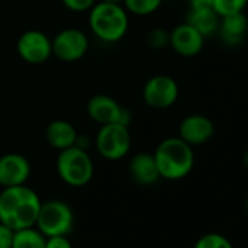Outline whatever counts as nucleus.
Segmentation results:
<instances>
[{
	"label": "nucleus",
	"mask_w": 248,
	"mask_h": 248,
	"mask_svg": "<svg viewBox=\"0 0 248 248\" xmlns=\"http://www.w3.org/2000/svg\"><path fill=\"white\" fill-rule=\"evenodd\" d=\"M41 200L28 186L5 187L0 191V222L14 231L35 226Z\"/></svg>",
	"instance_id": "1"
},
{
	"label": "nucleus",
	"mask_w": 248,
	"mask_h": 248,
	"mask_svg": "<svg viewBox=\"0 0 248 248\" xmlns=\"http://www.w3.org/2000/svg\"><path fill=\"white\" fill-rule=\"evenodd\" d=\"M154 158L161 178L181 180L187 177L194 168L193 146L184 142L181 138H167L155 149Z\"/></svg>",
	"instance_id": "2"
},
{
	"label": "nucleus",
	"mask_w": 248,
	"mask_h": 248,
	"mask_svg": "<svg viewBox=\"0 0 248 248\" xmlns=\"http://www.w3.org/2000/svg\"><path fill=\"white\" fill-rule=\"evenodd\" d=\"M89 28L92 34L104 43L123 40L129 30V12L120 3L96 2L89 9Z\"/></svg>",
	"instance_id": "3"
},
{
	"label": "nucleus",
	"mask_w": 248,
	"mask_h": 248,
	"mask_svg": "<svg viewBox=\"0 0 248 248\" xmlns=\"http://www.w3.org/2000/svg\"><path fill=\"white\" fill-rule=\"evenodd\" d=\"M56 168L59 177L70 187H83L93 177V162L88 151L78 146L60 151Z\"/></svg>",
	"instance_id": "4"
},
{
	"label": "nucleus",
	"mask_w": 248,
	"mask_h": 248,
	"mask_svg": "<svg viewBox=\"0 0 248 248\" xmlns=\"http://www.w3.org/2000/svg\"><path fill=\"white\" fill-rule=\"evenodd\" d=\"M75 226V215L72 207L63 200L41 202L35 228L46 236H67Z\"/></svg>",
	"instance_id": "5"
},
{
	"label": "nucleus",
	"mask_w": 248,
	"mask_h": 248,
	"mask_svg": "<svg viewBox=\"0 0 248 248\" xmlns=\"http://www.w3.org/2000/svg\"><path fill=\"white\" fill-rule=\"evenodd\" d=\"M98 154L108 161H118L127 156L132 148V135L129 126L120 123L102 124L95 138Z\"/></svg>",
	"instance_id": "6"
},
{
	"label": "nucleus",
	"mask_w": 248,
	"mask_h": 248,
	"mask_svg": "<svg viewBox=\"0 0 248 248\" xmlns=\"http://www.w3.org/2000/svg\"><path fill=\"white\" fill-rule=\"evenodd\" d=\"M86 112L89 118L98 124H109V123H120L124 126H130L132 123V112L118 104L112 96L105 93L93 95L86 105Z\"/></svg>",
	"instance_id": "7"
},
{
	"label": "nucleus",
	"mask_w": 248,
	"mask_h": 248,
	"mask_svg": "<svg viewBox=\"0 0 248 248\" xmlns=\"http://www.w3.org/2000/svg\"><path fill=\"white\" fill-rule=\"evenodd\" d=\"M180 88L175 79L168 75H155L146 80L142 96L146 105L155 109H167L178 99Z\"/></svg>",
	"instance_id": "8"
},
{
	"label": "nucleus",
	"mask_w": 248,
	"mask_h": 248,
	"mask_svg": "<svg viewBox=\"0 0 248 248\" xmlns=\"http://www.w3.org/2000/svg\"><path fill=\"white\" fill-rule=\"evenodd\" d=\"M53 56L64 63H73L85 57L89 48V41L85 32L78 28H66L56 34L51 40Z\"/></svg>",
	"instance_id": "9"
},
{
	"label": "nucleus",
	"mask_w": 248,
	"mask_h": 248,
	"mask_svg": "<svg viewBox=\"0 0 248 248\" xmlns=\"http://www.w3.org/2000/svg\"><path fill=\"white\" fill-rule=\"evenodd\" d=\"M19 57L30 64H43L53 56L51 40L41 31H25L16 43Z\"/></svg>",
	"instance_id": "10"
},
{
	"label": "nucleus",
	"mask_w": 248,
	"mask_h": 248,
	"mask_svg": "<svg viewBox=\"0 0 248 248\" xmlns=\"http://www.w3.org/2000/svg\"><path fill=\"white\" fill-rule=\"evenodd\" d=\"M215 135L213 121L203 114H190L184 117L178 126V138L190 146H200L207 143Z\"/></svg>",
	"instance_id": "11"
},
{
	"label": "nucleus",
	"mask_w": 248,
	"mask_h": 248,
	"mask_svg": "<svg viewBox=\"0 0 248 248\" xmlns=\"http://www.w3.org/2000/svg\"><path fill=\"white\" fill-rule=\"evenodd\" d=\"M31 175V164L21 154H5L0 156V186H22Z\"/></svg>",
	"instance_id": "12"
},
{
	"label": "nucleus",
	"mask_w": 248,
	"mask_h": 248,
	"mask_svg": "<svg viewBox=\"0 0 248 248\" xmlns=\"http://www.w3.org/2000/svg\"><path fill=\"white\" fill-rule=\"evenodd\" d=\"M204 40L206 38L187 22L177 25L170 32L171 48L183 57L197 56L204 47Z\"/></svg>",
	"instance_id": "13"
},
{
	"label": "nucleus",
	"mask_w": 248,
	"mask_h": 248,
	"mask_svg": "<svg viewBox=\"0 0 248 248\" xmlns=\"http://www.w3.org/2000/svg\"><path fill=\"white\" fill-rule=\"evenodd\" d=\"M248 32V18L244 12L220 16L217 32L222 43L228 47H236L239 46Z\"/></svg>",
	"instance_id": "14"
},
{
	"label": "nucleus",
	"mask_w": 248,
	"mask_h": 248,
	"mask_svg": "<svg viewBox=\"0 0 248 248\" xmlns=\"http://www.w3.org/2000/svg\"><path fill=\"white\" fill-rule=\"evenodd\" d=\"M129 172L132 178L140 186H152L161 178L154 154H149V152L136 154L130 159Z\"/></svg>",
	"instance_id": "15"
},
{
	"label": "nucleus",
	"mask_w": 248,
	"mask_h": 248,
	"mask_svg": "<svg viewBox=\"0 0 248 248\" xmlns=\"http://www.w3.org/2000/svg\"><path fill=\"white\" fill-rule=\"evenodd\" d=\"M76 138H78V130L67 120H62V118L53 120L46 127L47 143L51 148L57 149L59 152L63 149H67L70 146H75Z\"/></svg>",
	"instance_id": "16"
},
{
	"label": "nucleus",
	"mask_w": 248,
	"mask_h": 248,
	"mask_svg": "<svg viewBox=\"0 0 248 248\" xmlns=\"http://www.w3.org/2000/svg\"><path fill=\"white\" fill-rule=\"evenodd\" d=\"M220 16L215 9H190L186 22L196 28L204 38L212 37L217 32Z\"/></svg>",
	"instance_id": "17"
},
{
	"label": "nucleus",
	"mask_w": 248,
	"mask_h": 248,
	"mask_svg": "<svg viewBox=\"0 0 248 248\" xmlns=\"http://www.w3.org/2000/svg\"><path fill=\"white\" fill-rule=\"evenodd\" d=\"M46 236L35 228L15 231L12 248H46Z\"/></svg>",
	"instance_id": "18"
},
{
	"label": "nucleus",
	"mask_w": 248,
	"mask_h": 248,
	"mask_svg": "<svg viewBox=\"0 0 248 248\" xmlns=\"http://www.w3.org/2000/svg\"><path fill=\"white\" fill-rule=\"evenodd\" d=\"M162 0H123V6L129 14L136 16H148L155 14Z\"/></svg>",
	"instance_id": "19"
},
{
	"label": "nucleus",
	"mask_w": 248,
	"mask_h": 248,
	"mask_svg": "<svg viewBox=\"0 0 248 248\" xmlns=\"http://www.w3.org/2000/svg\"><path fill=\"white\" fill-rule=\"evenodd\" d=\"M248 0H213V9L219 16L244 12Z\"/></svg>",
	"instance_id": "20"
},
{
	"label": "nucleus",
	"mask_w": 248,
	"mask_h": 248,
	"mask_svg": "<svg viewBox=\"0 0 248 248\" xmlns=\"http://www.w3.org/2000/svg\"><path fill=\"white\" fill-rule=\"evenodd\" d=\"M194 248H233V245L226 236L216 232H210L200 236L196 241Z\"/></svg>",
	"instance_id": "21"
},
{
	"label": "nucleus",
	"mask_w": 248,
	"mask_h": 248,
	"mask_svg": "<svg viewBox=\"0 0 248 248\" xmlns=\"http://www.w3.org/2000/svg\"><path fill=\"white\" fill-rule=\"evenodd\" d=\"M146 43L154 50H162L170 46V32L162 28H155L146 35Z\"/></svg>",
	"instance_id": "22"
},
{
	"label": "nucleus",
	"mask_w": 248,
	"mask_h": 248,
	"mask_svg": "<svg viewBox=\"0 0 248 248\" xmlns=\"http://www.w3.org/2000/svg\"><path fill=\"white\" fill-rule=\"evenodd\" d=\"M62 3L72 12H86L96 3V0H62Z\"/></svg>",
	"instance_id": "23"
},
{
	"label": "nucleus",
	"mask_w": 248,
	"mask_h": 248,
	"mask_svg": "<svg viewBox=\"0 0 248 248\" xmlns=\"http://www.w3.org/2000/svg\"><path fill=\"white\" fill-rule=\"evenodd\" d=\"M15 231L0 222V248H12Z\"/></svg>",
	"instance_id": "24"
},
{
	"label": "nucleus",
	"mask_w": 248,
	"mask_h": 248,
	"mask_svg": "<svg viewBox=\"0 0 248 248\" xmlns=\"http://www.w3.org/2000/svg\"><path fill=\"white\" fill-rule=\"evenodd\" d=\"M46 248H72V244L67 236H48L46 239Z\"/></svg>",
	"instance_id": "25"
},
{
	"label": "nucleus",
	"mask_w": 248,
	"mask_h": 248,
	"mask_svg": "<svg viewBox=\"0 0 248 248\" xmlns=\"http://www.w3.org/2000/svg\"><path fill=\"white\" fill-rule=\"evenodd\" d=\"M190 9H213V0H188Z\"/></svg>",
	"instance_id": "26"
},
{
	"label": "nucleus",
	"mask_w": 248,
	"mask_h": 248,
	"mask_svg": "<svg viewBox=\"0 0 248 248\" xmlns=\"http://www.w3.org/2000/svg\"><path fill=\"white\" fill-rule=\"evenodd\" d=\"M242 162H244V165H245V168L248 170V149L244 152V156H242Z\"/></svg>",
	"instance_id": "27"
},
{
	"label": "nucleus",
	"mask_w": 248,
	"mask_h": 248,
	"mask_svg": "<svg viewBox=\"0 0 248 248\" xmlns=\"http://www.w3.org/2000/svg\"><path fill=\"white\" fill-rule=\"evenodd\" d=\"M99 2H107V3H120V5H123V0H99Z\"/></svg>",
	"instance_id": "28"
},
{
	"label": "nucleus",
	"mask_w": 248,
	"mask_h": 248,
	"mask_svg": "<svg viewBox=\"0 0 248 248\" xmlns=\"http://www.w3.org/2000/svg\"><path fill=\"white\" fill-rule=\"evenodd\" d=\"M245 210H247V213H248V197H247V200H245Z\"/></svg>",
	"instance_id": "29"
}]
</instances>
